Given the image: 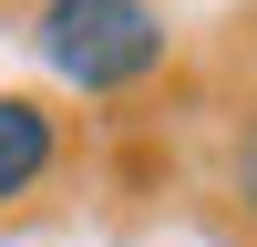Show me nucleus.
I'll return each mask as SVG.
<instances>
[{"label": "nucleus", "mask_w": 257, "mask_h": 247, "mask_svg": "<svg viewBox=\"0 0 257 247\" xmlns=\"http://www.w3.org/2000/svg\"><path fill=\"white\" fill-rule=\"evenodd\" d=\"M52 155H62V124L41 113L31 93H0V206L31 196V185L52 175Z\"/></svg>", "instance_id": "nucleus-2"}, {"label": "nucleus", "mask_w": 257, "mask_h": 247, "mask_svg": "<svg viewBox=\"0 0 257 247\" xmlns=\"http://www.w3.org/2000/svg\"><path fill=\"white\" fill-rule=\"evenodd\" d=\"M31 41H41V62H52L62 82H82V93H134L165 62L155 0H41Z\"/></svg>", "instance_id": "nucleus-1"}]
</instances>
